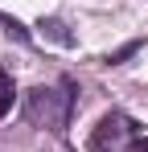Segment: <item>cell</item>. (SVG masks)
Segmentation results:
<instances>
[{"mask_svg": "<svg viewBox=\"0 0 148 152\" xmlns=\"http://www.w3.org/2000/svg\"><path fill=\"white\" fill-rule=\"evenodd\" d=\"M136 50H140V41H127V45H123V50H115L111 58H107V62H111V66H119V62H127V58H132Z\"/></svg>", "mask_w": 148, "mask_h": 152, "instance_id": "4", "label": "cell"}, {"mask_svg": "<svg viewBox=\"0 0 148 152\" xmlns=\"http://www.w3.org/2000/svg\"><path fill=\"white\" fill-rule=\"evenodd\" d=\"M70 107H74V82L66 78L62 86H37L25 95V115L29 124L49 127V132H62L70 124Z\"/></svg>", "mask_w": 148, "mask_h": 152, "instance_id": "1", "label": "cell"}, {"mask_svg": "<svg viewBox=\"0 0 148 152\" xmlns=\"http://www.w3.org/2000/svg\"><path fill=\"white\" fill-rule=\"evenodd\" d=\"M123 136H127V119H123L119 111H111V115H103V119H99L91 148H95V152H103V148H115V144H123Z\"/></svg>", "mask_w": 148, "mask_h": 152, "instance_id": "2", "label": "cell"}, {"mask_svg": "<svg viewBox=\"0 0 148 152\" xmlns=\"http://www.w3.org/2000/svg\"><path fill=\"white\" fill-rule=\"evenodd\" d=\"M136 152H148V140H136Z\"/></svg>", "mask_w": 148, "mask_h": 152, "instance_id": "6", "label": "cell"}, {"mask_svg": "<svg viewBox=\"0 0 148 152\" xmlns=\"http://www.w3.org/2000/svg\"><path fill=\"white\" fill-rule=\"evenodd\" d=\"M41 29H49V33H53V37L62 41V45H70V41H74V37H70V33H66L62 25H58V21H41Z\"/></svg>", "mask_w": 148, "mask_h": 152, "instance_id": "5", "label": "cell"}, {"mask_svg": "<svg viewBox=\"0 0 148 152\" xmlns=\"http://www.w3.org/2000/svg\"><path fill=\"white\" fill-rule=\"evenodd\" d=\"M12 95H17V86H12V74L0 66V119L8 115V107H12Z\"/></svg>", "mask_w": 148, "mask_h": 152, "instance_id": "3", "label": "cell"}]
</instances>
